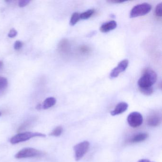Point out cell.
Masks as SVG:
<instances>
[{
	"instance_id": "cell-15",
	"label": "cell",
	"mask_w": 162,
	"mask_h": 162,
	"mask_svg": "<svg viewBox=\"0 0 162 162\" xmlns=\"http://www.w3.org/2000/svg\"><path fill=\"white\" fill-rule=\"evenodd\" d=\"M59 49L62 52H66L69 49V45L68 41L66 40H63L61 41L59 46Z\"/></svg>"
},
{
	"instance_id": "cell-23",
	"label": "cell",
	"mask_w": 162,
	"mask_h": 162,
	"mask_svg": "<svg viewBox=\"0 0 162 162\" xmlns=\"http://www.w3.org/2000/svg\"><path fill=\"white\" fill-rule=\"evenodd\" d=\"M31 124V122L30 121H26L25 122L24 124H23L19 128L18 131H21L24 130L26 128H27Z\"/></svg>"
},
{
	"instance_id": "cell-3",
	"label": "cell",
	"mask_w": 162,
	"mask_h": 162,
	"mask_svg": "<svg viewBox=\"0 0 162 162\" xmlns=\"http://www.w3.org/2000/svg\"><path fill=\"white\" fill-rule=\"evenodd\" d=\"M152 6L147 3H143L134 6L130 12V18L144 16L151 11Z\"/></svg>"
},
{
	"instance_id": "cell-25",
	"label": "cell",
	"mask_w": 162,
	"mask_h": 162,
	"mask_svg": "<svg viewBox=\"0 0 162 162\" xmlns=\"http://www.w3.org/2000/svg\"><path fill=\"white\" fill-rule=\"evenodd\" d=\"M138 162H151L150 160H148V159H141V160H139Z\"/></svg>"
},
{
	"instance_id": "cell-6",
	"label": "cell",
	"mask_w": 162,
	"mask_h": 162,
	"mask_svg": "<svg viewBox=\"0 0 162 162\" xmlns=\"http://www.w3.org/2000/svg\"><path fill=\"white\" fill-rule=\"evenodd\" d=\"M127 122L131 127L136 128L140 126L143 122V118L140 113L133 112L127 117Z\"/></svg>"
},
{
	"instance_id": "cell-11",
	"label": "cell",
	"mask_w": 162,
	"mask_h": 162,
	"mask_svg": "<svg viewBox=\"0 0 162 162\" xmlns=\"http://www.w3.org/2000/svg\"><path fill=\"white\" fill-rule=\"evenodd\" d=\"M56 103V100L55 98L53 97H49V98H47L44 101L42 104V109H47L54 106Z\"/></svg>"
},
{
	"instance_id": "cell-9",
	"label": "cell",
	"mask_w": 162,
	"mask_h": 162,
	"mask_svg": "<svg viewBox=\"0 0 162 162\" xmlns=\"http://www.w3.org/2000/svg\"><path fill=\"white\" fill-rule=\"evenodd\" d=\"M117 23L116 21H109L103 24L100 27V31L102 32L106 33L114 30L117 28Z\"/></svg>"
},
{
	"instance_id": "cell-12",
	"label": "cell",
	"mask_w": 162,
	"mask_h": 162,
	"mask_svg": "<svg viewBox=\"0 0 162 162\" xmlns=\"http://www.w3.org/2000/svg\"><path fill=\"white\" fill-rule=\"evenodd\" d=\"M148 135L147 133H140L135 135L131 139V143H139L147 139Z\"/></svg>"
},
{
	"instance_id": "cell-16",
	"label": "cell",
	"mask_w": 162,
	"mask_h": 162,
	"mask_svg": "<svg viewBox=\"0 0 162 162\" xmlns=\"http://www.w3.org/2000/svg\"><path fill=\"white\" fill-rule=\"evenodd\" d=\"M63 128L62 126H58L56 127L53 131L50 133L49 135L54 137H59L62 133Z\"/></svg>"
},
{
	"instance_id": "cell-5",
	"label": "cell",
	"mask_w": 162,
	"mask_h": 162,
	"mask_svg": "<svg viewBox=\"0 0 162 162\" xmlns=\"http://www.w3.org/2000/svg\"><path fill=\"white\" fill-rule=\"evenodd\" d=\"M89 147V143L87 141H84L75 145L73 147L75 160L77 161L80 160L87 153Z\"/></svg>"
},
{
	"instance_id": "cell-27",
	"label": "cell",
	"mask_w": 162,
	"mask_h": 162,
	"mask_svg": "<svg viewBox=\"0 0 162 162\" xmlns=\"http://www.w3.org/2000/svg\"><path fill=\"white\" fill-rule=\"evenodd\" d=\"M3 66V63L2 61H0V70L2 68Z\"/></svg>"
},
{
	"instance_id": "cell-10",
	"label": "cell",
	"mask_w": 162,
	"mask_h": 162,
	"mask_svg": "<svg viewBox=\"0 0 162 162\" xmlns=\"http://www.w3.org/2000/svg\"><path fill=\"white\" fill-rule=\"evenodd\" d=\"M161 123V118L159 116L156 115H152L150 116L147 119V124L149 126H155L159 125Z\"/></svg>"
},
{
	"instance_id": "cell-19",
	"label": "cell",
	"mask_w": 162,
	"mask_h": 162,
	"mask_svg": "<svg viewBox=\"0 0 162 162\" xmlns=\"http://www.w3.org/2000/svg\"><path fill=\"white\" fill-rule=\"evenodd\" d=\"M162 3H159L157 4L156 6V11H155V12H156V16L158 17H162Z\"/></svg>"
},
{
	"instance_id": "cell-24",
	"label": "cell",
	"mask_w": 162,
	"mask_h": 162,
	"mask_svg": "<svg viewBox=\"0 0 162 162\" xmlns=\"http://www.w3.org/2000/svg\"><path fill=\"white\" fill-rule=\"evenodd\" d=\"M109 2H112V3H122L125 2V1H109Z\"/></svg>"
},
{
	"instance_id": "cell-8",
	"label": "cell",
	"mask_w": 162,
	"mask_h": 162,
	"mask_svg": "<svg viewBox=\"0 0 162 162\" xmlns=\"http://www.w3.org/2000/svg\"><path fill=\"white\" fill-rule=\"evenodd\" d=\"M128 105L126 103L124 102L119 103L116 106L115 109L111 111L110 114L113 116L122 114L126 111L128 109Z\"/></svg>"
},
{
	"instance_id": "cell-14",
	"label": "cell",
	"mask_w": 162,
	"mask_h": 162,
	"mask_svg": "<svg viewBox=\"0 0 162 162\" xmlns=\"http://www.w3.org/2000/svg\"><path fill=\"white\" fill-rule=\"evenodd\" d=\"M80 14L78 12H74L71 16L70 20V25L74 26L80 20Z\"/></svg>"
},
{
	"instance_id": "cell-4",
	"label": "cell",
	"mask_w": 162,
	"mask_h": 162,
	"mask_svg": "<svg viewBox=\"0 0 162 162\" xmlns=\"http://www.w3.org/2000/svg\"><path fill=\"white\" fill-rule=\"evenodd\" d=\"M43 155V152L33 148H24L19 151L15 157L17 159L30 158V157H39Z\"/></svg>"
},
{
	"instance_id": "cell-17",
	"label": "cell",
	"mask_w": 162,
	"mask_h": 162,
	"mask_svg": "<svg viewBox=\"0 0 162 162\" xmlns=\"http://www.w3.org/2000/svg\"><path fill=\"white\" fill-rule=\"evenodd\" d=\"M8 82L7 79L4 77L0 76V91L4 90L6 87H7Z\"/></svg>"
},
{
	"instance_id": "cell-28",
	"label": "cell",
	"mask_w": 162,
	"mask_h": 162,
	"mask_svg": "<svg viewBox=\"0 0 162 162\" xmlns=\"http://www.w3.org/2000/svg\"><path fill=\"white\" fill-rule=\"evenodd\" d=\"M2 112L0 111V117L2 116Z\"/></svg>"
},
{
	"instance_id": "cell-13",
	"label": "cell",
	"mask_w": 162,
	"mask_h": 162,
	"mask_svg": "<svg viewBox=\"0 0 162 162\" xmlns=\"http://www.w3.org/2000/svg\"><path fill=\"white\" fill-rule=\"evenodd\" d=\"M94 13V10H88L83 12L82 14H80V19H83V20H86V19L89 18L90 17H92Z\"/></svg>"
},
{
	"instance_id": "cell-18",
	"label": "cell",
	"mask_w": 162,
	"mask_h": 162,
	"mask_svg": "<svg viewBox=\"0 0 162 162\" xmlns=\"http://www.w3.org/2000/svg\"><path fill=\"white\" fill-rule=\"evenodd\" d=\"M139 90L143 94L145 95H151L153 92V88L152 87L139 88Z\"/></svg>"
},
{
	"instance_id": "cell-26",
	"label": "cell",
	"mask_w": 162,
	"mask_h": 162,
	"mask_svg": "<svg viewBox=\"0 0 162 162\" xmlns=\"http://www.w3.org/2000/svg\"><path fill=\"white\" fill-rule=\"evenodd\" d=\"M36 109L37 110H40L42 109V104H38L36 107Z\"/></svg>"
},
{
	"instance_id": "cell-2",
	"label": "cell",
	"mask_w": 162,
	"mask_h": 162,
	"mask_svg": "<svg viewBox=\"0 0 162 162\" xmlns=\"http://www.w3.org/2000/svg\"><path fill=\"white\" fill-rule=\"evenodd\" d=\"M46 137L45 134H43L38 132H26L20 133L15 135L10 139L11 143L13 145L18 144L19 143L26 141L32 138L35 137Z\"/></svg>"
},
{
	"instance_id": "cell-20",
	"label": "cell",
	"mask_w": 162,
	"mask_h": 162,
	"mask_svg": "<svg viewBox=\"0 0 162 162\" xmlns=\"http://www.w3.org/2000/svg\"><path fill=\"white\" fill-rule=\"evenodd\" d=\"M23 45V43L22 41H20V40L16 41L14 44V49L16 50H19L22 48Z\"/></svg>"
},
{
	"instance_id": "cell-7",
	"label": "cell",
	"mask_w": 162,
	"mask_h": 162,
	"mask_svg": "<svg viewBox=\"0 0 162 162\" xmlns=\"http://www.w3.org/2000/svg\"><path fill=\"white\" fill-rule=\"evenodd\" d=\"M129 62L127 60H124L118 63L117 67H115L110 74L111 78H116L118 77L120 73L124 71L128 67Z\"/></svg>"
},
{
	"instance_id": "cell-21",
	"label": "cell",
	"mask_w": 162,
	"mask_h": 162,
	"mask_svg": "<svg viewBox=\"0 0 162 162\" xmlns=\"http://www.w3.org/2000/svg\"><path fill=\"white\" fill-rule=\"evenodd\" d=\"M30 0H21L19 2V6L20 7H24L25 6H27L30 3Z\"/></svg>"
},
{
	"instance_id": "cell-22",
	"label": "cell",
	"mask_w": 162,
	"mask_h": 162,
	"mask_svg": "<svg viewBox=\"0 0 162 162\" xmlns=\"http://www.w3.org/2000/svg\"><path fill=\"white\" fill-rule=\"evenodd\" d=\"M18 32L15 29L12 28L10 31L8 33V37L9 38H14L17 35Z\"/></svg>"
},
{
	"instance_id": "cell-1",
	"label": "cell",
	"mask_w": 162,
	"mask_h": 162,
	"mask_svg": "<svg viewBox=\"0 0 162 162\" xmlns=\"http://www.w3.org/2000/svg\"><path fill=\"white\" fill-rule=\"evenodd\" d=\"M157 80V74L154 71L147 70L144 74L138 80V84L139 88L152 87Z\"/></svg>"
}]
</instances>
